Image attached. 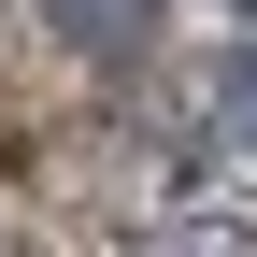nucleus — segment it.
Instances as JSON below:
<instances>
[{
    "instance_id": "f257e3e1",
    "label": "nucleus",
    "mask_w": 257,
    "mask_h": 257,
    "mask_svg": "<svg viewBox=\"0 0 257 257\" xmlns=\"http://www.w3.org/2000/svg\"><path fill=\"white\" fill-rule=\"evenodd\" d=\"M157 15H172V0H43V29L86 57V72H128V57L157 43Z\"/></svg>"
},
{
    "instance_id": "f03ea898",
    "label": "nucleus",
    "mask_w": 257,
    "mask_h": 257,
    "mask_svg": "<svg viewBox=\"0 0 257 257\" xmlns=\"http://www.w3.org/2000/svg\"><path fill=\"white\" fill-rule=\"evenodd\" d=\"M200 114H214V143L257 172V43H243V57H214V100H200Z\"/></svg>"
},
{
    "instance_id": "7ed1b4c3",
    "label": "nucleus",
    "mask_w": 257,
    "mask_h": 257,
    "mask_svg": "<svg viewBox=\"0 0 257 257\" xmlns=\"http://www.w3.org/2000/svg\"><path fill=\"white\" fill-rule=\"evenodd\" d=\"M172 257H243V243H172Z\"/></svg>"
},
{
    "instance_id": "20e7f679",
    "label": "nucleus",
    "mask_w": 257,
    "mask_h": 257,
    "mask_svg": "<svg viewBox=\"0 0 257 257\" xmlns=\"http://www.w3.org/2000/svg\"><path fill=\"white\" fill-rule=\"evenodd\" d=\"M214 15H257V0H214Z\"/></svg>"
}]
</instances>
